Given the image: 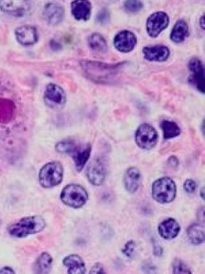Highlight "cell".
I'll use <instances>...</instances> for the list:
<instances>
[{
  "label": "cell",
  "instance_id": "6da1fadb",
  "mask_svg": "<svg viewBox=\"0 0 205 274\" xmlns=\"http://www.w3.org/2000/svg\"><path fill=\"white\" fill-rule=\"evenodd\" d=\"M45 227L46 222L42 217H27L10 225L8 232L12 237L22 238L40 232Z\"/></svg>",
  "mask_w": 205,
  "mask_h": 274
},
{
  "label": "cell",
  "instance_id": "7a4b0ae2",
  "mask_svg": "<svg viewBox=\"0 0 205 274\" xmlns=\"http://www.w3.org/2000/svg\"><path fill=\"white\" fill-rule=\"evenodd\" d=\"M64 168L57 161L46 163L40 169L38 180L45 188H51L59 185L63 180Z\"/></svg>",
  "mask_w": 205,
  "mask_h": 274
},
{
  "label": "cell",
  "instance_id": "3957f363",
  "mask_svg": "<svg viewBox=\"0 0 205 274\" xmlns=\"http://www.w3.org/2000/svg\"><path fill=\"white\" fill-rule=\"evenodd\" d=\"M176 186L175 183L169 178L158 179L152 186V196L160 203H170L175 199Z\"/></svg>",
  "mask_w": 205,
  "mask_h": 274
},
{
  "label": "cell",
  "instance_id": "277c9868",
  "mask_svg": "<svg viewBox=\"0 0 205 274\" xmlns=\"http://www.w3.org/2000/svg\"><path fill=\"white\" fill-rule=\"evenodd\" d=\"M60 199L66 206L73 208H80L86 204L88 200V193L83 186L78 184H69L63 189Z\"/></svg>",
  "mask_w": 205,
  "mask_h": 274
},
{
  "label": "cell",
  "instance_id": "5b68a950",
  "mask_svg": "<svg viewBox=\"0 0 205 274\" xmlns=\"http://www.w3.org/2000/svg\"><path fill=\"white\" fill-rule=\"evenodd\" d=\"M43 99L46 106L53 109H59L65 105L66 95L60 86L50 83L46 87Z\"/></svg>",
  "mask_w": 205,
  "mask_h": 274
},
{
  "label": "cell",
  "instance_id": "8992f818",
  "mask_svg": "<svg viewBox=\"0 0 205 274\" xmlns=\"http://www.w3.org/2000/svg\"><path fill=\"white\" fill-rule=\"evenodd\" d=\"M158 134L153 126L148 124H143L138 127L135 133V142L142 149L153 148L157 143Z\"/></svg>",
  "mask_w": 205,
  "mask_h": 274
},
{
  "label": "cell",
  "instance_id": "52a82bcc",
  "mask_svg": "<svg viewBox=\"0 0 205 274\" xmlns=\"http://www.w3.org/2000/svg\"><path fill=\"white\" fill-rule=\"evenodd\" d=\"M33 9L32 3L20 0L0 1V11L5 14L17 17L27 16Z\"/></svg>",
  "mask_w": 205,
  "mask_h": 274
},
{
  "label": "cell",
  "instance_id": "ba28073f",
  "mask_svg": "<svg viewBox=\"0 0 205 274\" xmlns=\"http://www.w3.org/2000/svg\"><path fill=\"white\" fill-rule=\"evenodd\" d=\"M107 175V167L101 158L93 159L87 169V176L92 185L99 186L104 183Z\"/></svg>",
  "mask_w": 205,
  "mask_h": 274
},
{
  "label": "cell",
  "instance_id": "9c48e42d",
  "mask_svg": "<svg viewBox=\"0 0 205 274\" xmlns=\"http://www.w3.org/2000/svg\"><path fill=\"white\" fill-rule=\"evenodd\" d=\"M188 67L191 75L189 77V83L197 90L204 93V68L203 64L198 58L194 57L189 61Z\"/></svg>",
  "mask_w": 205,
  "mask_h": 274
},
{
  "label": "cell",
  "instance_id": "30bf717a",
  "mask_svg": "<svg viewBox=\"0 0 205 274\" xmlns=\"http://www.w3.org/2000/svg\"><path fill=\"white\" fill-rule=\"evenodd\" d=\"M169 17L163 12H156L150 15L146 23L148 34L151 37H157L168 27Z\"/></svg>",
  "mask_w": 205,
  "mask_h": 274
},
{
  "label": "cell",
  "instance_id": "8fae6325",
  "mask_svg": "<svg viewBox=\"0 0 205 274\" xmlns=\"http://www.w3.org/2000/svg\"><path fill=\"white\" fill-rule=\"evenodd\" d=\"M137 39L133 32L122 30L115 35L114 45L118 51L122 53L132 52L137 45Z\"/></svg>",
  "mask_w": 205,
  "mask_h": 274
},
{
  "label": "cell",
  "instance_id": "7c38bea8",
  "mask_svg": "<svg viewBox=\"0 0 205 274\" xmlns=\"http://www.w3.org/2000/svg\"><path fill=\"white\" fill-rule=\"evenodd\" d=\"M15 35L17 42L23 46H32L38 41L37 30L33 25H25L17 27L15 30Z\"/></svg>",
  "mask_w": 205,
  "mask_h": 274
},
{
  "label": "cell",
  "instance_id": "4fadbf2b",
  "mask_svg": "<svg viewBox=\"0 0 205 274\" xmlns=\"http://www.w3.org/2000/svg\"><path fill=\"white\" fill-rule=\"evenodd\" d=\"M43 16L45 21L51 25H57L63 22L65 11L61 5L48 3L44 6Z\"/></svg>",
  "mask_w": 205,
  "mask_h": 274
},
{
  "label": "cell",
  "instance_id": "5bb4252c",
  "mask_svg": "<svg viewBox=\"0 0 205 274\" xmlns=\"http://www.w3.org/2000/svg\"><path fill=\"white\" fill-rule=\"evenodd\" d=\"M144 57L151 62H163L169 57L170 50L166 46L154 45L144 47Z\"/></svg>",
  "mask_w": 205,
  "mask_h": 274
},
{
  "label": "cell",
  "instance_id": "9a60e30c",
  "mask_svg": "<svg viewBox=\"0 0 205 274\" xmlns=\"http://www.w3.org/2000/svg\"><path fill=\"white\" fill-rule=\"evenodd\" d=\"M91 147L89 144L76 146L71 154L77 171L80 172L83 170L91 155Z\"/></svg>",
  "mask_w": 205,
  "mask_h": 274
},
{
  "label": "cell",
  "instance_id": "2e32d148",
  "mask_svg": "<svg viewBox=\"0 0 205 274\" xmlns=\"http://www.w3.org/2000/svg\"><path fill=\"white\" fill-rule=\"evenodd\" d=\"M71 13L78 21L86 22L91 15V4L89 1H74L71 5Z\"/></svg>",
  "mask_w": 205,
  "mask_h": 274
},
{
  "label": "cell",
  "instance_id": "e0dca14e",
  "mask_svg": "<svg viewBox=\"0 0 205 274\" xmlns=\"http://www.w3.org/2000/svg\"><path fill=\"white\" fill-rule=\"evenodd\" d=\"M158 229L159 234L164 239L172 240L178 235L180 231V226L175 220L168 219L160 223Z\"/></svg>",
  "mask_w": 205,
  "mask_h": 274
},
{
  "label": "cell",
  "instance_id": "ac0fdd59",
  "mask_svg": "<svg viewBox=\"0 0 205 274\" xmlns=\"http://www.w3.org/2000/svg\"><path fill=\"white\" fill-rule=\"evenodd\" d=\"M124 182L126 188L131 193H134L142 183V175L137 168H130L125 173Z\"/></svg>",
  "mask_w": 205,
  "mask_h": 274
},
{
  "label": "cell",
  "instance_id": "d6986e66",
  "mask_svg": "<svg viewBox=\"0 0 205 274\" xmlns=\"http://www.w3.org/2000/svg\"><path fill=\"white\" fill-rule=\"evenodd\" d=\"M64 265L68 268V273L70 274H84L86 267L83 259L80 256L71 255L66 256L63 260Z\"/></svg>",
  "mask_w": 205,
  "mask_h": 274
},
{
  "label": "cell",
  "instance_id": "ffe728a7",
  "mask_svg": "<svg viewBox=\"0 0 205 274\" xmlns=\"http://www.w3.org/2000/svg\"><path fill=\"white\" fill-rule=\"evenodd\" d=\"M189 29L188 25L183 20H179L174 25L171 33V40L175 43H181L189 37Z\"/></svg>",
  "mask_w": 205,
  "mask_h": 274
},
{
  "label": "cell",
  "instance_id": "44dd1931",
  "mask_svg": "<svg viewBox=\"0 0 205 274\" xmlns=\"http://www.w3.org/2000/svg\"><path fill=\"white\" fill-rule=\"evenodd\" d=\"M53 258L48 252L41 253L33 266V271L36 273H48L52 266Z\"/></svg>",
  "mask_w": 205,
  "mask_h": 274
},
{
  "label": "cell",
  "instance_id": "7402d4cb",
  "mask_svg": "<svg viewBox=\"0 0 205 274\" xmlns=\"http://www.w3.org/2000/svg\"><path fill=\"white\" fill-rule=\"evenodd\" d=\"M160 126L162 130L164 139H172L180 134V128L176 122L171 121V120H163L161 122Z\"/></svg>",
  "mask_w": 205,
  "mask_h": 274
},
{
  "label": "cell",
  "instance_id": "603a6c76",
  "mask_svg": "<svg viewBox=\"0 0 205 274\" xmlns=\"http://www.w3.org/2000/svg\"><path fill=\"white\" fill-rule=\"evenodd\" d=\"M88 45L91 49L97 52H105L107 50V43L102 35L94 33L88 38Z\"/></svg>",
  "mask_w": 205,
  "mask_h": 274
},
{
  "label": "cell",
  "instance_id": "cb8c5ba5",
  "mask_svg": "<svg viewBox=\"0 0 205 274\" xmlns=\"http://www.w3.org/2000/svg\"><path fill=\"white\" fill-rule=\"evenodd\" d=\"M189 240L194 245H199L204 242V227L201 225L194 224L187 230Z\"/></svg>",
  "mask_w": 205,
  "mask_h": 274
},
{
  "label": "cell",
  "instance_id": "d4e9b609",
  "mask_svg": "<svg viewBox=\"0 0 205 274\" xmlns=\"http://www.w3.org/2000/svg\"><path fill=\"white\" fill-rule=\"evenodd\" d=\"M76 143L71 140H64L56 143L55 149L59 153H71L76 147Z\"/></svg>",
  "mask_w": 205,
  "mask_h": 274
},
{
  "label": "cell",
  "instance_id": "484cf974",
  "mask_svg": "<svg viewBox=\"0 0 205 274\" xmlns=\"http://www.w3.org/2000/svg\"><path fill=\"white\" fill-rule=\"evenodd\" d=\"M174 273H191L192 271L188 265L179 259L174 260L173 263Z\"/></svg>",
  "mask_w": 205,
  "mask_h": 274
},
{
  "label": "cell",
  "instance_id": "4316f807",
  "mask_svg": "<svg viewBox=\"0 0 205 274\" xmlns=\"http://www.w3.org/2000/svg\"><path fill=\"white\" fill-rule=\"evenodd\" d=\"M142 7V4L139 1H127L125 4V9L132 12L139 11Z\"/></svg>",
  "mask_w": 205,
  "mask_h": 274
},
{
  "label": "cell",
  "instance_id": "83f0119b",
  "mask_svg": "<svg viewBox=\"0 0 205 274\" xmlns=\"http://www.w3.org/2000/svg\"><path fill=\"white\" fill-rule=\"evenodd\" d=\"M135 247L136 245L135 242H133V241L131 240L125 245V248L122 249V253H124L125 256H127V257H132L133 253L135 252Z\"/></svg>",
  "mask_w": 205,
  "mask_h": 274
},
{
  "label": "cell",
  "instance_id": "f1b7e54d",
  "mask_svg": "<svg viewBox=\"0 0 205 274\" xmlns=\"http://www.w3.org/2000/svg\"><path fill=\"white\" fill-rule=\"evenodd\" d=\"M183 187L184 190L187 193H193L195 189H196V184L194 181L192 180V179H188V180L184 182Z\"/></svg>",
  "mask_w": 205,
  "mask_h": 274
},
{
  "label": "cell",
  "instance_id": "f546056e",
  "mask_svg": "<svg viewBox=\"0 0 205 274\" xmlns=\"http://www.w3.org/2000/svg\"><path fill=\"white\" fill-rule=\"evenodd\" d=\"M104 267L100 264H96L91 268L90 273H105Z\"/></svg>",
  "mask_w": 205,
  "mask_h": 274
},
{
  "label": "cell",
  "instance_id": "4dcf8cb0",
  "mask_svg": "<svg viewBox=\"0 0 205 274\" xmlns=\"http://www.w3.org/2000/svg\"><path fill=\"white\" fill-rule=\"evenodd\" d=\"M14 270L9 266H5L0 269V273H14Z\"/></svg>",
  "mask_w": 205,
  "mask_h": 274
},
{
  "label": "cell",
  "instance_id": "1f68e13d",
  "mask_svg": "<svg viewBox=\"0 0 205 274\" xmlns=\"http://www.w3.org/2000/svg\"><path fill=\"white\" fill-rule=\"evenodd\" d=\"M200 21L202 22L201 24H200V25H201L202 29H204V16H202L201 19H200Z\"/></svg>",
  "mask_w": 205,
  "mask_h": 274
}]
</instances>
